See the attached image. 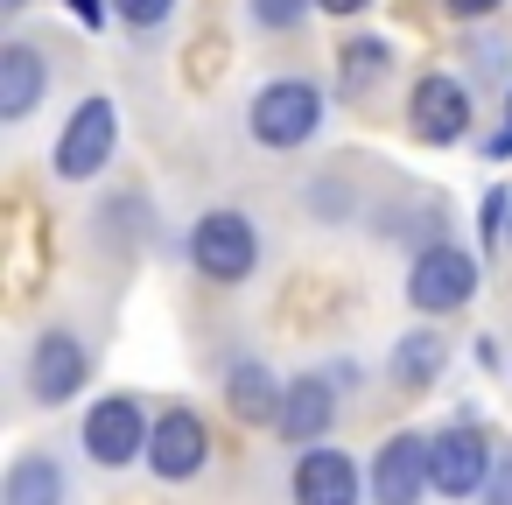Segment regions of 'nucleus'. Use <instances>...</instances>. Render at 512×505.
<instances>
[{"label": "nucleus", "instance_id": "15", "mask_svg": "<svg viewBox=\"0 0 512 505\" xmlns=\"http://www.w3.org/2000/svg\"><path fill=\"white\" fill-rule=\"evenodd\" d=\"M442 372H449V330H435V323L421 316L414 330L393 337V351H386V379H393L400 393H428Z\"/></svg>", "mask_w": 512, "mask_h": 505}, {"label": "nucleus", "instance_id": "9", "mask_svg": "<svg viewBox=\"0 0 512 505\" xmlns=\"http://www.w3.org/2000/svg\"><path fill=\"white\" fill-rule=\"evenodd\" d=\"M428 491H435V477H428V435L393 428L372 449V463H365V498L372 505H421Z\"/></svg>", "mask_w": 512, "mask_h": 505}, {"label": "nucleus", "instance_id": "31", "mask_svg": "<svg viewBox=\"0 0 512 505\" xmlns=\"http://www.w3.org/2000/svg\"><path fill=\"white\" fill-rule=\"evenodd\" d=\"M505 246H512V239H505Z\"/></svg>", "mask_w": 512, "mask_h": 505}, {"label": "nucleus", "instance_id": "25", "mask_svg": "<svg viewBox=\"0 0 512 505\" xmlns=\"http://www.w3.org/2000/svg\"><path fill=\"white\" fill-rule=\"evenodd\" d=\"M477 505H512V442H498V463L484 477V498Z\"/></svg>", "mask_w": 512, "mask_h": 505}, {"label": "nucleus", "instance_id": "23", "mask_svg": "<svg viewBox=\"0 0 512 505\" xmlns=\"http://www.w3.org/2000/svg\"><path fill=\"white\" fill-rule=\"evenodd\" d=\"M309 211H316L323 225L351 218V183H337V176H316V183H309Z\"/></svg>", "mask_w": 512, "mask_h": 505}, {"label": "nucleus", "instance_id": "17", "mask_svg": "<svg viewBox=\"0 0 512 505\" xmlns=\"http://www.w3.org/2000/svg\"><path fill=\"white\" fill-rule=\"evenodd\" d=\"M0 505H71V470L57 449H15L0 477Z\"/></svg>", "mask_w": 512, "mask_h": 505}, {"label": "nucleus", "instance_id": "21", "mask_svg": "<svg viewBox=\"0 0 512 505\" xmlns=\"http://www.w3.org/2000/svg\"><path fill=\"white\" fill-rule=\"evenodd\" d=\"M246 15H253L260 36H295L316 15V0H246Z\"/></svg>", "mask_w": 512, "mask_h": 505}, {"label": "nucleus", "instance_id": "10", "mask_svg": "<svg viewBox=\"0 0 512 505\" xmlns=\"http://www.w3.org/2000/svg\"><path fill=\"white\" fill-rule=\"evenodd\" d=\"M288 498L295 505H372L365 498V463L337 442H309L288 470Z\"/></svg>", "mask_w": 512, "mask_h": 505}, {"label": "nucleus", "instance_id": "14", "mask_svg": "<svg viewBox=\"0 0 512 505\" xmlns=\"http://www.w3.org/2000/svg\"><path fill=\"white\" fill-rule=\"evenodd\" d=\"M372 239H386V246H435V239H449V197H435V190H414V197H400V204H379L372 211Z\"/></svg>", "mask_w": 512, "mask_h": 505}, {"label": "nucleus", "instance_id": "7", "mask_svg": "<svg viewBox=\"0 0 512 505\" xmlns=\"http://www.w3.org/2000/svg\"><path fill=\"white\" fill-rule=\"evenodd\" d=\"M148 435H155V421H148V407H141L134 393H99V400L85 407V421H78V449H85L99 470L148 463Z\"/></svg>", "mask_w": 512, "mask_h": 505}, {"label": "nucleus", "instance_id": "5", "mask_svg": "<svg viewBox=\"0 0 512 505\" xmlns=\"http://www.w3.org/2000/svg\"><path fill=\"white\" fill-rule=\"evenodd\" d=\"M407 134L421 148H463L477 134V99H470V78L456 71H421L414 92H407Z\"/></svg>", "mask_w": 512, "mask_h": 505}, {"label": "nucleus", "instance_id": "2", "mask_svg": "<svg viewBox=\"0 0 512 505\" xmlns=\"http://www.w3.org/2000/svg\"><path fill=\"white\" fill-rule=\"evenodd\" d=\"M183 253H190V274H197V281H211V288H246V281L260 274V225H253L239 204H211V211H197Z\"/></svg>", "mask_w": 512, "mask_h": 505}, {"label": "nucleus", "instance_id": "20", "mask_svg": "<svg viewBox=\"0 0 512 505\" xmlns=\"http://www.w3.org/2000/svg\"><path fill=\"white\" fill-rule=\"evenodd\" d=\"M505 239H512V190L491 183L484 204H477V246H484V253H505Z\"/></svg>", "mask_w": 512, "mask_h": 505}, {"label": "nucleus", "instance_id": "27", "mask_svg": "<svg viewBox=\"0 0 512 505\" xmlns=\"http://www.w3.org/2000/svg\"><path fill=\"white\" fill-rule=\"evenodd\" d=\"M484 162H512V127H505V120L484 134Z\"/></svg>", "mask_w": 512, "mask_h": 505}, {"label": "nucleus", "instance_id": "8", "mask_svg": "<svg viewBox=\"0 0 512 505\" xmlns=\"http://www.w3.org/2000/svg\"><path fill=\"white\" fill-rule=\"evenodd\" d=\"M498 463V442L477 421H442L428 435V477L442 498H484V477Z\"/></svg>", "mask_w": 512, "mask_h": 505}, {"label": "nucleus", "instance_id": "11", "mask_svg": "<svg viewBox=\"0 0 512 505\" xmlns=\"http://www.w3.org/2000/svg\"><path fill=\"white\" fill-rule=\"evenodd\" d=\"M211 463V428L197 407H162L155 414V435H148V477L155 484H190L204 477Z\"/></svg>", "mask_w": 512, "mask_h": 505}, {"label": "nucleus", "instance_id": "22", "mask_svg": "<svg viewBox=\"0 0 512 505\" xmlns=\"http://www.w3.org/2000/svg\"><path fill=\"white\" fill-rule=\"evenodd\" d=\"M176 8H183V0H113L120 29H134V36H162L176 22Z\"/></svg>", "mask_w": 512, "mask_h": 505}, {"label": "nucleus", "instance_id": "16", "mask_svg": "<svg viewBox=\"0 0 512 505\" xmlns=\"http://www.w3.org/2000/svg\"><path fill=\"white\" fill-rule=\"evenodd\" d=\"M218 393H225L232 421H246V428H274L288 379H274V365H267V358H232V365H225V386H218Z\"/></svg>", "mask_w": 512, "mask_h": 505}, {"label": "nucleus", "instance_id": "19", "mask_svg": "<svg viewBox=\"0 0 512 505\" xmlns=\"http://www.w3.org/2000/svg\"><path fill=\"white\" fill-rule=\"evenodd\" d=\"M463 57H470V78H477V85H512V43H505V36L470 29Z\"/></svg>", "mask_w": 512, "mask_h": 505}, {"label": "nucleus", "instance_id": "4", "mask_svg": "<svg viewBox=\"0 0 512 505\" xmlns=\"http://www.w3.org/2000/svg\"><path fill=\"white\" fill-rule=\"evenodd\" d=\"M113 155H120V99L92 92V99H78L71 120L57 127L50 176H57V183H92V176L113 169Z\"/></svg>", "mask_w": 512, "mask_h": 505}, {"label": "nucleus", "instance_id": "30", "mask_svg": "<svg viewBox=\"0 0 512 505\" xmlns=\"http://www.w3.org/2000/svg\"><path fill=\"white\" fill-rule=\"evenodd\" d=\"M505 127H512V85H505Z\"/></svg>", "mask_w": 512, "mask_h": 505}, {"label": "nucleus", "instance_id": "3", "mask_svg": "<svg viewBox=\"0 0 512 505\" xmlns=\"http://www.w3.org/2000/svg\"><path fill=\"white\" fill-rule=\"evenodd\" d=\"M477 288H484V260H477L470 246H456V239H435V246H421V253L407 260V309L428 316V323L470 309Z\"/></svg>", "mask_w": 512, "mask_h": 505}, {"label": "nucleus", "instance_id": "12", "mask_svg": "<svg viewBox=\"0 0 512 505\" xmlns=\"http://www.w3.org/2000/svg\"><path fill=\"white\" fill-rule=\"evenodd\" d=\"M337 379L330 372H295L288 379V393H281V414H274V435L281 442H295V449H309V442H330V428H337Z\"/></svg>", "mask_w": 512, "mask_h": 505}, {"label": "nucleus", "instance_id": "6", "mask_svg": "<svg viewBox=\"0 0 512 505\" xmlns=\"http://www.w3.org/2000/svg\"><path fill=\"white\" fill-rule=\"evenodd\" d=\"M22 386H29L36 407H71V400L92 386V351H85V337H78L71 323L36 330V344H29V358H22Z\"/></svg>", "mask_w": 512, "mask_h": 505}, {"label": "nucleus", "instance_id": "28", "mask_svg": "<svg viewBox=\"0 0 512 505\" xmlns=\"http://www.w3.org/2000/svg\"><path fill=\"white\" fill-rule=\"evenodd\" d=\"M372 0H316V15H337V22H351V15H365Z\"/></svg>", "mask_w": 512, "mask_h": 505}, {"label": "nucleus", "instance_id": "13", "mask_svg": "<svg viewBox=\"0 0 512 505\" xmlns=\"http://www.w3.org/2000/svg\"><path fill=\"white\" fill-rule=\"evenodd\" d=\"M43 92H50V57H43L36 43L8 36V43H0V120L22 127V120L43 106Z\"/></svg>", "mask_w": 512, "mask_h": 505}, {"label": "nucleus", "instance_id": "26", "mask_svg": "<svg viewBox=\"0 0 512 505\" xmlns=\"http://www.w3.org/2000/svg\"><path fill=\"white\" fill-rule=\"evenodd\" d=\"M64 8H71L78 29H106V22H120V15H113V0H64Z\"/></svg>", "mask_w": 512, "mask_h": 505}, {"label": "nucleus", "instance_id": "1", "mask_svg": "<svg viewBox=\"0 0 512 505\" xmlns=\"http://www.w3.org/2000/svg\"><path fill=\"white\" fill-rule=\"evenodd\" d=\"M323 120H330V92L316 85V78H267L260 92H253V106H246V134H253V148H267V155H295V148H309L316 134H323Z\"/></svg>", "mask_w": 512, "mask_h": 505}, {"label": "nucleus", "instance_id": "29", "mask_svg": "<svg viewBox=\"0 0 512 505\" xmlns=\"http://www.w3.org/2000/svg\"><path fill=\"white\" fill-rule=\"evenodd\" d=\"M22 8H29V0H0V15H22Z\"/></svg>", "mask_w": 512, "mask_h": 505}, {"label": "nucleus", "instance_id": "24", "mask_svg": "<svg viewBox=\"0 0 512 505\" xmlns=\"http://www.w3.org/2000/svg\"><path fill=\"white\" fill-rule=\"evenodd\" d=\"M435 8H442L456 29H484L491 15H505V0H435Z\"/></svg>", "mask_w": 512, "mask_h": 505}, {"label": "nucleus", "instance_id": "18", "mask_svg": "<svg viewBox=\"0 0 512 505\" xmlns=\"http://www.w3.org/2000/svg\"><path fill=\"white\" fill-rule=\"evenodd\" d=\"M393 78V36H351L337 43V99H372Z\"/></svg>", "mask_w": 512, "mask_h": 505}]
</instances>
